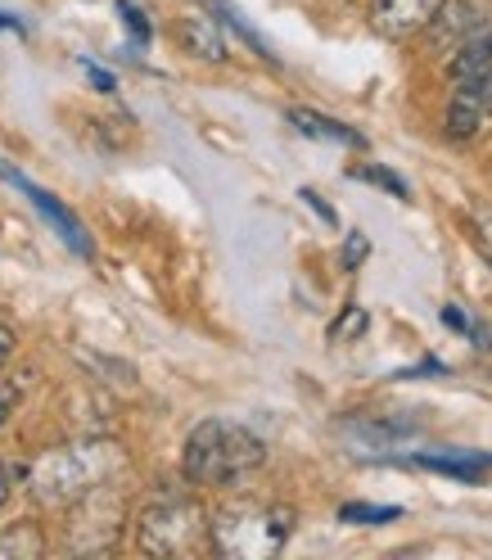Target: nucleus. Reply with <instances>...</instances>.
I'll use <instances>...</instances> for the list:
<instances>
[{
	"mask_svg": "<svg viewBox=\"0 0 492 560\" xmlns=\"http://www.w3.org/2000/svg\"><path fill=\"white\" fill-rule=\"evenodd\" d=\"M267 462V443L235 420H203L186 439V479L203 488H226Z\"/></svg>",
	"mask_w": 492,
	"mask_h": 560,
	"instance_id": "1",
	"label": "nucleus"
},
{
	"mask_svg": "<svg viewBox=\"0 0 492 560\" xmlns=\"http://www.w3.org/2000/svg\"><path fill=\"white\" fill-rule=\"evenodd\" d=\"M290 534H294V511L271 502H231L208 524L213 547L235 560H267L285 547Z\"/></svg>",
	"mask_w": 492,
	"mask_h": 560,
	"instance_id": "2",
	"label": "nucleus"
},
{
	"mask_svg": "<svg viewBox=\"0 0 492 560\" xmlns=\"http://www.w3.org/2000/svg\"><path fill=\"white\" fill-rule=\"evenodd\" d=\"M122 466L118 447L109 443H82V447H55L46 457L32 466V493L50 506H63V502H78L86 493L109 479L114 470Z\"/></svg>",
	"mask_w": 492,
	"mask_h": 560,
	"instance_id": "3",
	"label": "nucleus"
},
{
	"mask_svg": "<svg viewBox=\"0 0 492 560\" xmlns=\"http://www.w3.org/2000/svg\"><path fill=\"white\" fill-rule=\"evenodd\" d=\"M208 547V515L195 498H159L140 515V551L150 556H195Z\"/></svg>",
	"mask_w": 492,
	"mask_h": 560,
	"instance_id": "4",
	"label": "nucleus"
},
{
	"mask_svg": "<svg viewBox=\"0 0 492 560\" xmlns=\"http://www.w3.org/2000/svg\"><path fill=\"white\" fill-rule=\"evenodd\" d=\"M430 37L438 50H456L466 42L492 37V0H438V10L430 19Z\"/></svg>",
	"mask_w": 492,
	"mask_h": 560,
	"instance_id": "5",
	"label": "nucleus"
},
{
	"mask_svg": "<svg viewBox=\"0 0 492 560\" xmlns=\"http://www.w3.org/2000/svg\"><path fill=\"white\" fill-rule=\"evenodd\" d=\"M0 177H5L10 186H19L27 199H32V208H37V213L63 235V244H68V249H73V254H82V258H91V240H86V231H82V222L73 218V213H68V208L50 195V190H42V186H32L27 177H19V172L14 167H5V163H0Z\"/></svg>",
	"mask_w": 492,
	"mask_h": 560,
	"instance_id": "6",
	"label": "nucleus"
},
{
	"mask_svg": "<svg viewBox=\"0 0 492 560\" xmlns=\"http://www.w3.org/2000/svg\"><path fill=\"white\" fill-rule=\"evenodd\" d=\"M434 10H438V0H371V23L379 37L407 42L420 27H430Z\"/></svg>",
	"mask_w": 492,
	"mask_h": 560,
	"instance_id": "7",
	"label": "nucleus"
},
{
	"mask_svg": "<svg viewBox=\"0 0 492 560\" xmlns=\"http://www.w3.org/2000/svg\"><path fill=\"white\" fill-rule=\"evenodd\" d=\"M420 466H430L438 475H456V479H479L492 470V452H415Z\"/></svg>",
	"mask_w": 492,
	"mask_h": 560,
	"instance_id": "8",
	"label": "nucleus"
},
{
	"mask_svg": "<svg viewBox=\"0 0 492 560\" xmlns=\"http://www.w3.org/2000/svg\"><path fill=\"white\" fill-rule=\"evenodd\" d=\"M483 118H488V109H483L479 91H475L470 82H461V91L452 95V109H447V131H452L456 140H466V136H475V131L483 127Z\"/></svg>",
	"mask_w": 492,
	"mask_h": 560,
	"instance_id": "9",
	"label": "nucleus"
},
{
	"mask_svg": "<svg viewBox=\"0 0 492 560\" xmlns=\"http://www.w3.org/2000/svg\"><path fill=\"white\" fill-rule=\"evenodd\" d=\"M290 122L303 131V136H316V140H335V145H366V136H358L353 127H343L335 118H321V114H312V109H294Z\"/></svg>",
	"mask_w": 492,
	"mask_h": 560,
	"instance_id": "10",
	"label": "nucleus"
},
{
	"mask_svg": "<svg viewBox=\"0 0 492 560\" xmlns=\"http://www.w3.org/2000/svg\"><path fill=\"white\" fill-rule=\"evenodd\" d=\"M181 37H186V46L199 50L203 59H226V42H222V32H218L213 19H203V14L186 19V23H181Z\"/></svg>",
	"mask_w": 492,
	"mask_h": 560,
	"instance_id": "11",
	"label": "nucleus"
},
{
	"mask_svg": "<svg viewBox=\"0 0 492 560\" xmlns=\"http://www.w3.org/2000/svg\"><path fill=\"white\" fill-rule=\"evenodd\" d=\"M402 511L398 506H343L339 511V520H348V524H379V520H398Z\"/></svg>",
	"mask_w": 492,
	"mask_h": 560,
	"instance_id": "12",
	"label": "nucleus"
},
{
	"mask_svg": "<svg viewBox=\"0 0 492 560\" xmlns=\"http://www.w3.org/2000/svg\"><path fill=\"white\" fill-rule=\"evenodd\" d=\"M118 14L127 19V27L136 32V37H140V42H145V37H150V23H145V14H140V10L131 5V0H118Z\"/></svg>",
	"mask_w": 492,
	"mask_h": 560,
	"instance_id": "13",
	"label": "nucleus"
},
{
	"mask_svg": "<svg viewBox=\"0 0 492 560\" xmlns=\"http://www.w3.org/2000/svg\"><path fill=\"white\" fill-rule=\"evenodd\" d=\"M475 226H479V244H483V254H488V262H492V208H475Z\"/></svg>",
	"mask_w": 492,
	"mask_h": 560,
	"instance_id": "14",
	"label": "nucleus"
},
{
	"mask_svg": "<svg viewBox=\"0 0 492 560\" xmlns=\"http://www.w3.org/2000/svg\"><path fill=\"white\" fill-rule=\"evenodd\" d=\"M443 322H447L452 330H466V335H475V339H479V330H475V326L466 322V312H461V303H447V307H443Z\"/></svg>",
	"mask_w": 492,
	"mask_h": 560,
	"instance_id": "15",
	"label": "nucleus"
},
{
	"mask_svg": "<svg viewBox=\"0 0 492 560\" xmlns=\"http://www.w3.org/2000/svg\"><path fill=\"white\" fill-rule=\"evenodd\" d=\"M362 177H366V182H379V186H389L398 199H407V186L394 177V172H379V167H371V172H362Z\"/></svg>",
	"mask_w": 492,
	"mask_h": 560,
	"instance_id": "16",
	"label": "nucleus"
},
{
	"mask_svg": "<svg viewBox=\"0 0 492 560\" xmlns=\"http://www.w3.org/2000/svg\"><path fill=\"white\" fill-rule=\"evenodd\" d=\"M470 86H475V91H479V100H483V109H488V114H492V63H488V68H483V73H479V78H475V82H470Z\"/></svg>",
	"mask_w": 492,
	"mask_h": 560,
	"instance_id": "17",
	"label": "nucleus"
},
{
	"mask_svg": "<svg viewBox=\"0 0 492 560\" xmlns=\"http://www.w3.org/2000/svg\"><path fill=\"white\" fill-rule=\"evenodd\" d=\"M19 402V384H0V425H5V416L14 411Z\"/></svg>",
	"mask_w": 492,
	"mask_h": 560,
	"instance_id": "18",
	"label": "nucleus"
},
{
	"mask_svg": "<svg viewBox=\"0 0 492 560\" xmlns=\"http://www.w3.org/2000/svg\"><path fill=\"white\" fill-rule=\"evenodd\" d=\"M14 343H19V335H14L10 326H0V366H5V362L14 358Z\"/></svg>",
	"mask_w": 492,
	"mask_h": 560,
	"instance_id": "19",
	"label": "nucleus"
},
{
	"mask_svg": "<svg viewBox=\"0 0 492 560\" xmlns=\"http://www.w3.org/2000/svg\"><path fill=\"white\" fill-rule=\"evenodd\" d=\"M86 73H91V82H95L99 91H114V78H109V73H99V68H86Z\"/></svg>",
	"mask_w": 492,
	"mask_h": 560,
	"instance_id": "20",
	"label": "nucleus"
},
{
	"mask_svg": "<svg viewBox=\"0 0 492 560\" xmlns=\"http://www.w3.org/2000/svg\"><path fill=\"white\" fill-rule=\"evenodd\" d=\"M362 254H366V240H362V235H353V249H348V267H353Z\"/></svg>",
	"mask_w": 492,
	"mask_h": 560,
	"instance_id": "21",
	"label": "nucleus"
},
{
	"mask_svg": "<svg viewBox=\"0 0 492 560\" xmlns=\"http://www.w3.org/2000/svg\"><path fill=\"white\" fill-rule=\"evenodd\" d=\"M5 498H10V470H5V462H0V506H5Z\"/></svg>",
	"mask_w": 492,
	"mask_h": 560,
	"instance_id": "22",
	"label": "nucleus"
}]
</instances>
